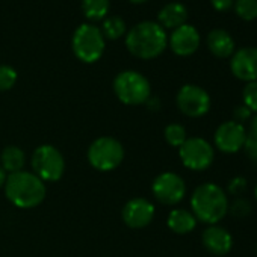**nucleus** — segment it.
<instances>
[{"mask_svg": "<svg viewBox=\"0 0 257 257\" xmlns=\"http://www.w3.org/2000/svg\"><path fill=\"white\" fill-rule=\"evenodd\" d=\"M207 47L216 58H228L234 53V40L224 29H213L207 35Z\"/></svg>", "mask_w": 257, "mask_h": 257, "instance_id": "nucleus-17", "label": "nucleus"}, {"mask_svg": "<svg viewBox=\"0 0 257 257\" xmlns=\"http://www.w3.org/2000/svg\"><path fill=\"white\" fill-rule=\"evenodd\" d=\"M167 225L177 234H188L197 227V218L186 209H173L168 215Z\"/></svg>", "mask_w": 257, "mask_h": 257, "instance_id": "nucleus-18", "label": "nucleus"}, {"mask_svg": "<svg viewBox=\"0 0 257 257\" xmlns=\"http://www.w3.org/2000/svg\"><path fill=\"white\" fill-rule=\"evenodd\" d=\"M158 20L164 29H177V28L186 25L188 10L183 4L171 2L159 11Z\"/></svg>", "mask_w": 257, "mask_h": 257, "instance_id": "nucleus-16", "label": "nucleus"}, {"mask_svg": "<svg viewBox=\"0 0 257 257\" xmlns=\"http://www.w3.org/2000/svg\"><path fill=\"white\" fill-rule=\"evenodd\" d=\"M234 11L242 20L252 22L257 19V0H236Z\"/></svg>", "mask_w": 257, "mask_h": 257, "instance_id": "nucleus-24", "label": "nucleus"}, {"mask_svg": "<svg viewBox=\"0 0 257 257\" xmlns=\"http://www.w3.org/2000/svg\"><path fill=\"white\" fill-rule=\"evenodd\" d=\"M4 189L7 198L19 209H34L40 206L47 194L46 183L31 171L8 174Z\"/></svg>", "mask_w": 257, "mask_h": 257, "instance_id": "nucleus-3", "label": "nucleus"}, {"mask_svg": "<svg viewBox=\"0 0 257 257\" xmlns=\"http://www.w3.org/2000/svg\"><path fill=\"white\" fill-rule=\"evenodd\" d=\"M86 158L94 170L101 173L113 171L122 164L124 147L112 137H100L88 147Z\"/></svg>", "mask_w": 257, "mask_h": 257, "instance_id": "nucleus-5", "label": "nucleus"}, {"mask_svg": "<svg viewBox=\"0 0 257 257\" xmlns=\"http://www.w3.org/2000/svg\"><path fill=\"white\" fill-rule=\"evenodd\" d=\"M203 246L213 255H225L233 248V236L230 231L218 224L209 225L201 234Z\"/></svg>", "mask_w": 257, "mask_h": 257, "instance_id": "nucleus-15", "label": "nucleus"}, {"mask_svg": "<svg viewBox=\"0 0 257 257\" xmlns=\"http://www.w3.org/2000/svg\"><path fill=\"white\" fill-rule=\"evenodd\" d=\"M132 4H135V5H141V4H146L147 0H131Z\"/></svg>", "mask_w": 257, "mask_h": 257, "instance_id": "nucleus-32", "label": "nucleus"}, {"mask_svg": "<svg viewBox=\"0 0 257 257\" xmlns=\"http://www.w3.org/2000/svg\"><path fill=\"white\" fill-rule=\"evenodd\" d=\"M168 46L165 29L155 22H143L134 26L125 35V47L138 59H155Z\"/></svg>", "mask_w": 257, "mask_h": 257, "instance_id": "nucleus-1", "label": "nucleus"}, {"mask_svg": "<svg viewBox=\"0 0 257 257\" xmlns=\"http://www.w3.org/2000/svg\"><path fill=\"white\" fill-rule=\"evenodd\" d=\"M246 186H248L246 179H245V177H242V176H236V177H233V179L228 182L227 191H228V194H231V195H236V197H237V195H240V194H243V192H245Z\"/></svg>", "mask_w": 257, "mask_h": 257, "instance_id": "nucleus-28", "label": "nucleus"}, {"mask_svg": "<svg viewBox=\"0 0 257 257\" xmlns=\"http://www.w3.org/2000/svg\"><path fill=\"white\" fill-rule=\"evenodd\" d=\"M100 31L104 38L115 41L125 34V23L119 17H107V19H104Z\"/></svg>", "mask_w": 257, "mask_h": 257, "instance_id": "nucleus-22", "label": "nucleus"}, {"mask_svg": "<svg viewBox=\"0 0 257 257\" xmlns=\"http://www.w3.org/2000/svg\"><path fill=\"white\" fill-rule=\"evenodd\" d=\"M26 165V153L17 146H7L0 153V167L7 174L23 171Z\"/></svg>", "mask_w": 257, "mask_h": 257, "instance_id": "nucleus-19", "label": "nucleus"}, {"mask_svg": "<svg viewBox=\"0 0 257 257\" xmlns=\"http://www.w3.org/2000/svg\"><path fill=\"white\" fill-rule=\"evenodd\" d=\"M251 115H252V112L245 106V104H242V106H237V107H234V112H233V119L236 121V122H240V124H243L245 121H248V119H251Z\"/></svg>", "mask_w": 257, "mask_h": 257, "instance_id": "nucleus-29", "label": "nucleus"}, {"mask_svg": "<svg viewBox=\"0 0 257 257\" xmlns=\"http://www.w3.org/2000/svg\"><path fill=\"white\" fill-rule=\"evenodd\" d=\"M31 162H32L34 174L38 176L44 183L58 182L64 176L65 171L64 156L56 147L50 144H43L38 149H35Z\"/></svg>", "mask_w": 257, "mask_h": 257, "instance_id": "nucleus-7", "label": "nucleus"}, {"mask_svg": "<svg viewBox=\"0 0 257 257\" xmlns=\"http://www.w3.org/2000/svg\"><path fill=\"white\" fill-rule=\"evenodd\" d=\"M179 156L182 164L191 171L207 170L215 159V150L209 141L204 138H188L179 149Z\"/></svg>", "mask_w": 257, "mask_h": 257, "instance_id": "nucleus-8", "label": "nucleus"}, {"mask_svg": "<svg viewBox=\"0 0 257 257\" xmlns=\"http://www.w3.org/2000/svg\"><path fill=\"white\" fill-rule=\"evenodd\" d=\"M242 98L243 104L251 110L257 113V80L248 82L242 91Z\"/></svg>", "mask_w": 257, "mask_h": 257, "instance_id": "nucleus-26", "label": "nucleus"}, {"mask_svg": "<svg viewBox=\"0 0 257 257\" xmlns=\"http://www.w3.org/2000/svg\"><path fill=\"white\" fill-rule=\"evenodd\" d=\"M191 209L197 221L215 225L228 213V198L219 185L207 182L197 186L192 192Z\"/></svg>", "mask_w": 257, "mask_h": 257, "instance_id": "nucleus-2", "label": "nucleus"}, {"mask_svg": "<svg viewBox=\"0 0 257 257\" xmlns=\"http://www.w3.org/2000/svg\"><path fill=\"white\" fill-rule=\"evenodd\" d=\"M113 92L116 98L127 106L144 104L150 100L152 86L149 79L138 71H121L113 79Z\"/></svg>", "mask_w": 257, "mask_h": 257, "instance_id": "nucleus-4", "label": "nucleus"}, {"mask_svg": "<svg viewBox=\"0 0 257 257\" xmlns=\"http://www.w3.org/2000/svg\"><path fill=\"white\" fill-rule=\"evenodd\" d=\"M7 177H8V174L5 173V170H4L2 167H0V189H2V188L5 186Z\"/></svg>", "mask_w": 257, "mask_h": 257, "instance_id": "nucleus-31", "label": "nucleus"}, {"mask_svg": "<svg viewBox=\"0 0 257 257\" xmlns=\"http://www.w3.org/2000/svg\"><path fill=\"white\" fill-rule=\"evenodd\" d=\"M19 74L11 65H0V92L10 91L17 83Z\"/></svg>", "mask_w": 257, "mask_h": 257, "instance_id": "nucleus-25", "label": "nucleus"}, {"mask_svg": "<svg viewBox=\"0 0 257 257\" xmlns=\"http://www.w3.org/2000/svg\"><path fill=\"white\" fill-rule=\"evenodd\" d=\"M164 138L167 141L168 146L174 147V149H180L182 144L188 140V135H186V128L182 125V124H177V122H171L165 127L164 131Z\"/></svg>", "mask_w": 257, "mask_h": 257, "instance_id": "nucleus-21", "label": "nucleus"}, {"mask_svg": "<svg viewBox=\"0 0 257 257\" xmlns=\"http://www.w3.org/2000/svg\"><path fill=\"white\" fill-rule=\"evenodd\" d=\"M152 192L161 204L176 206L185 198L186 185H185V180L179 174L165 171L153 180Z\"/></svg>", "mask_w": 257, "mask_h": 257, "instance_id": "nucleus-10", "label": "nucleus"}, {"mask_svg": "<svg viewBox=\"0 0 257 257\" xmlns=\"http://www.w3.org/2000/svg\"><path fill=\"white\" fill-rule=\"evenodd\" d=\"M71 47L74 56L85 62V64H94L97 62L104 52V37L101 31L94 25H80L71 40Z\"/></svg>", "mask_w": 257, "mask_h": 257, "instance_id": "nucleus-6", "label": "nucleus"}, {"mask_svg": "<svg viewBox=\"0 0 257 257\" xmlns=\"http://www.w3.org/2000/svg\"><path fill=\"white\" fill-rule=\"evenodd\" d=\"M210 2H212V7H213L216 11H221V13L228 11V10L234 5L233 0H210Z\"/></svg>", "mask_w": 257, "mask_h": 257, "instance_id": "nucleus-30", "label": "nucleus"}, {"mask_svg": "<svg viewBox=\"0 0 257 257\" xmlns=\"http://www.w3.org/2000/svg\"><path fill=\"white\" fill-rule=\"evenodd\" d=\"M155 213H156V209L152 201L143 197H135L124 204L121 216L127 227L144 228L153 221Z\"/></svg>", "mask_w": 257, "mask_h": 257, "instance_id": "nucleus-12", "label": "nucleus"}, {"mask_svg": "<svg viewBox=\"0 0 257 257\" xmlns=\"http://www.w3.org/2000/svg\"><path fill=\"white\" fill-rule=\"evenodd\" d=\"M245 140H246L245 125L236 122L234 119L221 122L213 135L215 147L225 155H233L242 150Z\"/></svg>", "mask_w": 257, "mask_h": 257, "instance_id": "nucleus-11", "label": "nucleus"}, {"mask_svg": "<svg viewBox=\"0 0 257 257\" xmlns=\"http://www.w3.org/2000/svg\"><path fill=\"white\" fill-rule=\"evenodd\" d=\"M255 254H257V246H255Z\"/></svg>", "mask_w": 257, "mask_h": 257, "instance_id": "nucleus-34", "label": "nucleus"}, {"mask_svg": "<svg viewBox=\"0 0 257 257\" xmlns=\"http://www.w3.org/2000/svg\"><path fill=\"white\" fill-rule=\"evenodd\" d=\"M176 104L183 115L189 118H200L210 110L212 100L206 89L198 85L188 83L179 89L176 95Z\"/></svg>", "mask_w": 257, "mask_h": 257, "instance_id": "nucleus-9", "label": "nucleus"}, {"mask_svg": "<svg viewBox=\"0 0 257 257\" xmlns=\"http://www.w3.org/2000/svg\"><path fill=\"white\" fill-rule=\"evenodd\" d=\"M168 46L177 56H191L200 47V34L191 25H183L173 31Z\"/></svg>", "mask_w": 257, "mask_h": 257, "instance_id": "nucleus-14", "label": "nucleus"}, {"mask_svg": "<svg viewBox=\"0 0 257 257\" xmlns=\"http://www.w3.org/2000/svg\"><path fill=\"white\" fill-rule=\"evenodd\" d=\"M230 70L233 76L243 82L257 80V47H242L231 55Z\"/></svg>", "mask_w": 257, "mask_h": 257, "instance_id": "nucleus-13", "label": "nucleus"}, {"mask_svg": "<svg viewBox=\"0 0 257 257\" xmlns=\"http://www.w3.org/2000/svg\"><path fill=\"white\" fill-rule=\"evenodd\" d=\"M243 150L251 159L257 161V113L251 118L249 128L246 131V140L243 144Z\"/></svg>", "mask_w": 257, "mask_h": 257, "instance_id": "nucleus-23", "label": "nucleus"}, {"mask_svg": "<svg viewBox=\"0 0 257 257\" xmlns=\"http://www.w3.org/2000/svg\"><path fill=\"white\" fill-rule=\"evenodd\" d=\"M228 212L234 218L243 219L251 213V203L245 198H236L231 204H228Z\"/></svg>", "mask_w": 257, "mask_h": 257, "instance_id": "nucleus-27", "label": "nucleus"}, {"mask_svg": "<svg viewBox=\"0 0 257 257\" xmlns=\"http://www.w3.org/2000/svg\"><path fill=\"white\" fill-rule=\"evenodd\" d=\"M254 195H255V200H257V186H255V189H254Z\"/></svg>", "mask_w": 257, "mask_h": 257, "instance_id": "nucleus-33", "label": "nucleus"}, {"mask_svg": "<svg viewBox=\"0 0 257 257\" xmlns=\"http://www.w3.org/2000/svg\"><path fill=\"white\" fill-rule=\"evenodd\" d=\"M82 11L91 22L104 20L109 13V0H82Z\"/></svg>", "mask_w": 257, "mask_h": 257, "instance_id": "nucleus-20", "label": "nucleus"}]
</instances>
